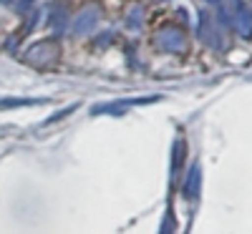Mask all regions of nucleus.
Masks as SVG:
<instances>
[{"instance_id": "1", "label": "nucleus", "mask_w": 252, "mask_h": 234, "mask_svg": "<svg viewBox=\"0 0 252 234\" xmlns=\"http://www.w3.org/2000/svg\"><path fill=\"white\" fill-rule=\"evenodd\" d=\"M58 58V46H56V40H43V43H35L26 51L23 60L31 63V66L35 68H48L51 63Z\"/></svg>"}, {"instance_id": "2", "label": "nucleus", "mask_w": 252, "mask_h": 234, "mask_svg": "<svg viewBox=\"0 0 252 234\" xmlns=\"http://www.w3.org/2000/svg\"><path fill=\"white\" fill-rule=\"evenodd\" d=\"M101 20V8L98 5H86L76 18H73V35H89Z\"/></svg>"}, {"instance_id": "3", "label": "nucleus", "mask_w": 252, "mask_h": 234, "mask_svg": "<svg viewBox=\"0 0 252 234\" xmlns=\"http://www.w3.org/2000/svg\"><path fill=\"white\" fill-rule=\"evenodd\" d=\"M182 33L179 30H172V28H166V30H161L159 33V46L164 48V51H182Z\"/></svg>"}, {"instance_id": "4", "label": "nucleus", "mask_w": 252, "mask_h": 234, "mask_svg": "<svg viewBox=\"0 0 252 234\" xmlns=\"http://www.w3.org/2000/svg\"><path fill=\"white\" fill-rule=\"evenodd\" d=\"M48 98H0V109H18V106H40Z\"/></svg>"}, {"instance_id": "5", "label": "nucleus", "mask_w": 252, "mask_h": 234, "mask_svg": "<svg viewBox=\"0 0 252 234\" xmlns=\"http://www.w3.org/2000/svg\"><path fill=\"white\" fill-rule=\"evenodd\" d=\"M197 184H199V169L194 166L192 174H189V181H187V194H189V197L197 194Z\"/></svg>"}, {"instance_id": "6", "label": "nucleus", "mask_w": 252, "mask_h": 234, "mask_svg": "<svg viewBox=\"0 0 252 234\" xmlns=\"http://www.w3.org/2000/svg\"><path fill=\"white\" fill-rule=\"evenodd\" d=\"M139 15H141V8H139V5L131 8V13H129V26H131V28L139 26Z\"/></svg>"}, {"instance_id": "7", "label": "nucleus", "mask_w": 252, "mask_h": 234, "mask_svg": "<svg viewBox=\"0 0 252 234\" xmlns=\"http://www.w3.org/2000/svg\"><path fill=\"white\" fill-rule=\"evenodd\" d=\"M35 3V0H18V5H15V10L18 13H28V8Z\"/></svg>"}, {"instance_id": "8", "label": "nucleus", "mask_w": 252, "mask_h": 234, "mask_svg": "<svg viewBox=\"0 0 252 234\" xmlns=\"http://www.w3.org/2000/svg\"><path fill=\"white\" fill-rule=\"evenodd\" d=\"M68 114H73V106H71V109H66V111H58V114H53V116H51V118H48L46 123H53V121H61L63 116H68Z\"/></svg>"}, {"instance_id": "9", "label": "nucleus", "mask_w": 252, "mask_h": 234, "mask_svg": "<svg viewBox=\"0 0 252 234\" xmlns=\"http://www.w3.org/2000/svg\"><path fill=\"white\" fill-rule=\"evenodd\" d=\"M56 26H58V33H61V30H66V10L56 15Z\"/></svg>"}, {"instance_id": "10", "label": "nucleus", "mask_w": 252, "mask_h": 234, "mask_svg": "<svg viewBox=\"0 0 252 234\" xmlns=\"http://www.w3.org/2000/svg\"><path fill=\"white\" fill-rule=\"evenodd\" d=\"M212 3H215V0H212Z\"/></svg>"}]
</instances>
